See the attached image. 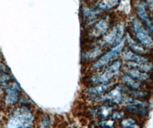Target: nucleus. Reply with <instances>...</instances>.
<instances>
[{"instance_id": "nucleus-12", "label": "nucleus", "mask_w": 153, "mask_h": 128, "mask_svg": "<svg viewBox=\"0 0 153 128\" xmlns=\"http://www.w3.org/2000/svg\"><path fill=\"white\" fill-rule=\"evenodd\" d=\"M126 41L130 47V50L132 51L133 53L139 55H145L147 53V51L145 48L146 47L143 46L142 45L139 44V43L135 42L129 35H127Z\"/></svg>"}, {"instance_id": "nucleus-16", "label": "nucleus", "mask_w": 153, "mask_h": 128, "mask_svg": "<svg viewBox=\"0 0 153 128\" xmlns=\"http://www.w3.org/2000/svg\"><path fill=\"white\" fill-rule=\"evenodd\" d=\"M103 43H102V44L99 43L98 45L95 46L94 48L93 47L89 51L83 54L82 58L84 59H85V60H88V59L90 60V59L97 58V56L100 55V54H102L103 51Z\"/></svg>"}, {"instance_id": "nucleus-15", "label": "nucleus", "mask_w": 153, "mask_h": 128, "mask_svg": "<svg viewBox=\"0 0 153 128\" xmlns=\"http://www.w3.org/2000/svg\"><path fill=\"white\" fill-rule=\"evenodd\" d=\"M115 86V84L113 83H104L100 84L94 87L90 88L87 90L88 94L92 95H99L102 94L105 92H107V91L111 90L112 88Z\"/></svg>"}, {"instance_id": "nucleus-22", "label": "nucleus", "mask_w": 153, "mask_h": 128, "mask_svg": "<svg viewBox=\"0 0 153 128\" xmlns=\"http://www.w3.org/2000/svg\"><path fill=\"white\" fill-rule=\"evenodd\" d=\"M115 124V120L113 118H111V119H108V120L100 122L99 123V125L101 127L111 128L114 126Z\"/></svg>"}, {"instance_id": "nucleus-14", "label": "nucleus", "mask_w": 153, "mask_h": 128, "mask_svg": "<svg viewBox=\"0 0 153 128\" xmlns=\"http://www.w3.org/2000/svg\"><path fill=\"white\" fill-rule=\"evenodd\" d=\"M125 71L127 75L131 76L132 78L140 82L146 81L149 79H151L152 77L151 76H149V75L133 68H125Z\"/></svg>"}, {"instance_id": "nucleus-4", "label": "nucleus", "mask_w": 153, "mask_h": 128, "mask_svg": "<svg viewBox=\"0 0 153 128\" xmlns=\"http://www.w3.org/2000/svg\"><path fill=\"white\" fill-rule=\"evenodd\" d=\"M122 88L120 87L115 88L107 94L100 96V97L96 98L95 101L97 102L108 101L112 104H114L115 105L123 102H127L129 99H126L125 94L122 93Z\"/></svg>"}, {"instance_id": "nucleus-9", "label": "nucleus", "mask_w": 153, "mask_h": 128, "mask_svg": "<svg viewBox=\"0 0 153 128\" xmlns=\"http://www.w3.org/2000/svg\"><path fill=\"white\" fill-rule=\"evenodd\" d=\"M137 14L139 18L142 20L148 30L152 33L153 31V25L151 19L149 17V14L146 10V4L143 2H140L137 6Z\"/></svg>"}, {"instance_id": "nucleus-19", "label": "nucleus", "mask_w": 153, "mask_h": 128, "mask_svg": "<svg viewBox=\"0 0 153 128\" xmlns=\"http://www.w3.org/2000/svg\"><path fill=\"white\" fill-rule=\"evenodd\" d=\"M128 67L133 68L136 69H138L141 72H149L152 70V64L151 63H134L132 62H129L127 63Z\"/></svg>"}, {"instance_id": "nucleus-17", "label": "nucleus", "mask_w": 153, "mask_h": 128, "mask_svg": "<svg viewBox=\"0 0 153 128\" xmlns=\"http://www.w3.org/2000/svg\"><path fill=\"white\" fill-rule=\"evenodd\" d=\"M120 2V0H101L96 6L99 10H110L117 7Z\"/></svg>"}, {"instance_id": "nucleus-6", "label": "nucleus", "mask_w": 153, "mask_h": 128, "mask_svg": "<svg viewBox=\"0 0 153 128\" xmlns=\"http://www.w3.org/2000/svg\"><path fill=\"white\" fill-rule=\"evenodd\" d=\"M149 104L146 102L139 100H131L127 103L125 108L130 113L144 117L149 113Z\"/></svg>"}, {"instance_id": "nucleus-10", "label": "nucleus", "mask_w": 153, "mask_h": 128, "mask_svg": "<svg viewBox=\"0 0 153 128\" xmlns=\"http://www.w3.org/2000/svg\"><path fill=\"white\" fill-rule=\"evenodd\" d=\"M109 28V23L105 20H99L93 27L91 31V35L92 37L98 38L102 37L106 34Z\"/></svg>"}, {"instance_id": "nucleus-13", "label": "nucleus", "mask_w": 153, "mask_h": 128, "mask_svg": "<svg viewBox=\"0 0 153 128\" xmlns=\"http://www.w3.org/2000/svg\"><path fill=\"white\" fill-rule=\"evenodd\" d=\"M123 59L125 61L134 63H143L149 62L147 59L142 57L141 55L133 53L130 50H126L125 52L123 54Z\"/></svg>"}, {"instance_id": "nucleus-5", "label": "nucleus", "mask_w": 153, "mask_h": 128, "mask_svg": "<svg viewBox=\"0 0 153 128\" xmlns=\"http://www.w3.org/2000/svg\"><path fill=\"white\" fill-rule=\"evenodd\" d=\"M125 34V25L120 23L113 27L109 33L105 35L103 43L108 45L115 46L120 43Z\"/></svg>"}, {"instance_id": "nucleus-11", "label": "nucleus", "mask_w": 153, "mask_h": 128, "mask_svg": "<svg viewBox=\"0 0 153 128\" xmlns=\"http://www.w3.org/2000/svg\"><path fill=\"white\" fill-rule=\"evenodd\" d=\"M115 104L112 103L111 104H105L97 109L93 110L91 115L95 117H100L102 118H106L111 115L112 112L115 110Z\"/></svg>"}, {"instance_id": "nucleus-2", "label": "nucleus", "mask_w": 153, "mask_h": 128, "mask_svg": "<svg viewBox=\"0 0 153 128\" xmlns=\"http://www.w3.org/2000/svg\"><path fill=\"white\" fill-rule=\"evenodd\" d=\"M122 66L121 61H115L112 64L106 68L103 72L91 78L90 80L93 84L107 83L112 79L118 75Z\"/></svg>"}, {"instance_id": "nucleus-20", "label": "nucleus", "mask_w": 153, "mask_h": 128, "mask_svg": "<svg viewBox=\"0 0 153 128\" xmlns=\"http://www.w3.org/2000/svg\"><path fill=\"white\" fill-rule=\"evenodd\" d=\"M83 15L85 18L93 19L95 18L97 15L101 13L99 9H83Z\"/></svg>"}, {"instance_id": "nucleus-23", "label": "nucleus", "mask_w": 153, "mask_h": 128, "mask_svg": "<svg viewBox=\"0 0 153 128\" xmlns=\"http://www.w3.org/2000/svg\"><path fill=\"white\" fill-rule=\"evenodd\" d=\"M51 118L49 116H46L41 122V127L44 128L49 127L51 125Z\"/></svg>"}, {"instance_id": "nucleus-21", "label": "nucleus", "mask_w": 153, "mask_h": 128, "mask_svg": "<svg viewBox=\"0 0 153 128\" xmlns=\"http://www.w3.org/2000/svg\"><path fill=\"white\" fill-rule=\"evenodd\" d=\"M120 125L123 128H134L138 127L137 121L132 118L122 120L120 122Z\"/></svg>"}, {"instance_id": "nucleus-7", "label": "nucleus", "mask_w": 153, "mask_h": 128, "mask_svg": "<svg viewBox=\"0 0 153 128\" xmlns=\"http://www.w3.org/2000/svg\"><path fill=\"white\" fill-rule=\"evenodd\" d=\"M133 27L137 38L141 44L146 48L152 49L153 47V40L149 32L142 27L141 23L137 20L133 21Z\"/></svg>"}, {"instance_id": "nucleus-18", "label": "nucleus", "mask_w": 153, "mask_h": 128, "mask_svg": "<svg viewBox=\"0 0 153 128\" xmlns=\"http://www.w3.org/2000/svg\"><path fill=\"white\" fill-rule=\"evenodd\" d=\"M122 81L126 87L132 89H139L141 87V82L132 78L128 75L122 76Z\"/></svg>"}, {"instance_id": "nucleus-3", "label": "nucleus", "mask_w": 153, "mask_h": 128, "mask_svg": "<svg viewBox=\"0 0 153 128\" xmlns=\"http://www.w3.org/2000/svg\"><path fill=\"white\" fill-rule=\"evenodd\" d=\"M125 42L122 41L120 43L114 46L110 51H108L102 55L99 59L92 65V67L94 69H99L107 65L109 63L116 59L122 53L125 47Z\"/></svg>"}, {"instance_id": "nucleus-1", "label": "nucleus", "mask_w": 153, "mask_h": 128, "mask_svg": "<svg viewBox=\"0 0 153 128\" xmlns=\"http://www.w3.org/2000/svg\"><path fill=\"white\" fill-rule=\"evenodd\" d=\"M33 116L28 108L22 107L15 110L7 123L9 128H27L32 125Z\"/></svg>"}, {"instance_id": "nucleus-24", "label": "nucleus", "mask_w": 153, "mask_h": 128, "mask_svg": "<svg viewBox=\"0 0 153 128\" xmlns=\"http://www.w3.org/2000/svg\"><path fill=\"white\" fill-rule=\"evenodd\" d=\"M123 117V114L122 113H119V112H116L115 113H114V115H112V118L114 120L115 119H122Z\"/></svg>"}, {"instance_id": "nucleus-8", "label": "nucleus", "mask_w": 153, "mask_h": 128, "mask_svg": "<svg viewBox=\"0 0 153 128\" xmlns=\"http://www.w3.org/2000/svg\"><path fill=\"white\" fill-rule=\"evenodd\" d=\"M5 91L7 94L5 97L6 103L8 105L15 104L18 101L20 92L19 85L16 83H13L6 88Z\"/></svg>"}]
</instances>
